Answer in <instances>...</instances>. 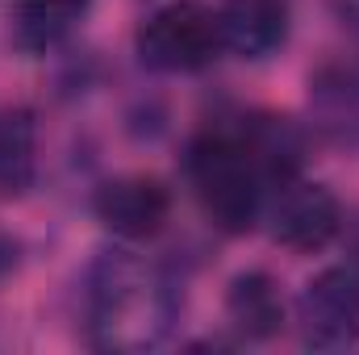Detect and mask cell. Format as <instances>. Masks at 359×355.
<instances>
[{
  "label": "cell",
  "instance_id": "cell-8",
  "mask_svg": "<svg viewBox=\"0 0 359 355\" xmlns=\"http://www.w3.org/2000/svg\"><path fill=\"white\" fill-rule=\"evenodd\" d=\"M226 322L243 343L276 339L284 330V322H288V305H284L280 284L259 267L238 272L230 280V288H226Z\"/></svg>",
  "mask_w": 359,
  "mask_h": 355
},
{
  "label": "cell",
  "instance_id": "cell-2",
  "mask_svg": "<svg viewBox=\"0 0 359 355\" xmlns=\"http://www.w3.org/2000/svg\"><path fill=\"white\" fill-rule=\"evenodd\" d=\"M184 176L201 213L222 234H251L264 222L271 180L255 159L238 117H222L192 134L184 151Z\"/></svg>",
  "mask_w": 359,
  "mask_h": 355
},
{
  "label": "cell",
  "instance_id": "cell-1",
  "mask_svg": "<svg viewBox=\"0 0 359 355\" xmlns=\"http://www.w3.org/2000/svg\"><path fill=\"white\" fill-rule=\"evenodd\" d=\"M184 314V280L121 247H104L84 272V335L96 351L138 355L163 347Z\"/></svg>",
  "mask_w": 359,
  "mask_h": 355
},
{
  "label": "cell",
  "instance_id": "cell-7",
  "mask_svg": "<svg viewBox=\"0 0 359 355\" xmlns=\"http://www.w3.org/2000/svg\"><path fill=\"white\" fill-rule=\"evenodd\" d=\"M213 17H217L222 55H234L243 63L271 59L288 42V29H292L288 0H222Z\"/></svg>",
  "mask_w": 359,
  "mask_h": 355
},
{
  "label": "cell",
  "instance_id": "cell-4",
  "mask_svg": "<svg viewBox=\"0 0 359 355\" xmlns=\"http://www.w3.org/2000/svg\"><path fill=\"white\" fill-rule=\"evenodd\" d=\"M292 326L305 351H347L359 343V267H322L292 305Z\"/></svg>",
  "mask_w": 359,
  "mask_h": 355
},
{
  "label": "cell",
  "instance_id": "cell-11",
  "mask_svg": "<svg viewBox=\"0 0 359 355\" xmlns=\"http://www.w3.org/2000/svg\"><path fill=\"white\" fill-rule=\"evenodd\" d=\"M38 180V121L29 109L0 113V196H25Z\"/></svg>",
  "mask_w": 359,
  "mask_h": 355
},
{
  "label": "cell",
  "instance_id": "cell-9",
  "mask_svg": "<svg viewBox=\"0 0 359 355\" xmlns=\"http://www.w3.org/2000/svg\"><path fill=\"white\" fill-rule=\"evenodd\" d=\"M309 117L339 147H359V67H322L309 80Z\"/></svg>",
  "mask_w": 359,
  "mask_h": 355
},
{
  "label": "cell",
  "instance_id": "cell-5",
  "mask_svg": "<svg viewBox=\"0 0 359 355\" xmlns=\"http://www.w3.org/2000/svg\"><path fill=\"white\" fill-rule=\"evenodd\" d=\"M264 222H268L271 243H280L284 251H297V255H313L339 239L343 205L326 184L292 176L268 192Z\"/></svg>",
  "mask_w": 359,
  "mask_h": 355
},
{
  "label": "cell",
  "instance_id": "cell-10",
  "mask_svg": "<svg viewBox=\"0 0 359 355\" xmlns=\"http://www.w3.org/2000/svg\"><path fill=\"white\" fill-rule=\"evenodd\" d=\"M92 8V0H13V38L29 55L55 51L72 25Z\"/></svg>",
  "mask_w": 359,
  "mask_h": 355
},
{
  "label": "cell",
  "instance_id": "cell-6",
  "mask_svg": "<svg viewBox=\"0 0 359 355\" xmlns=\"http://www.w3.org/2000/svg\"><path fill=\"white\" fill-rule=\"evenodd\" d=\"M92 213L117 243H147L163 234L172 217V188L159 176L142 172L113 176L92 192Z\"/></svg>",
  "mask_w": 359,
  "mask_h": 355
},
{
  "label": "cell",
  "instance_id": "cell-3",
  "mask_svg": "<svg viewBox=\"0 0 359 355\" xmlns=\"http://www.w3.org/2000/svg\"><path fill=\"white\" fill-rule=\"evenodd\" d=\"M134 55L147 72L188 76L209 67L222 55L217 42V17L201 0H168L155 13L142 17L134 34Z\"/></svg>",
  "mask_w": 359,
  "mask_h": 355
}]
</instances>
